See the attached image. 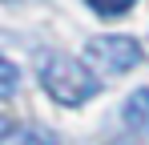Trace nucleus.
<instances>
[{
	"label": "nucleus",
	"instance_id": "obj_1",
	"mask_svg": "<svg viewBox=\"0 0 149 145\" xmlns=\"http://www.w3.org/2000/svg\"><path fill=\"white\" fill-rule=\"evenodd\" d=\"M40 85H45V93L56 101V105H85L89 97H97V77L89 72L85 61H77V56H65V52H49L45 61H40Z\"/></svg>",
	"mask_w": 149,
	"mask_h": 145
},
{
	"label": "nucleus",
	"instance_id": "obj_2",
	"mask_svg": "<svg viewBox=\"0 0 149 145\" xmlns=\"http://www.w3.org/2000/svg\"><path fill=\"white\" fill-rule=\"evenodd\" d=\"M89 61L97 65L101 72H109V77H117V72H129L141 65V45L133 40V36H93L89 45Z\"/></svg>",
	"mask_w": 149,
	"mask_h": 145
},
{
	"label": "nucleus",
	"instance_id": "obj_3",
	"mask_svg": "<svg viewBox=\"0 0 149 145\" xmlns=\"http://www.w3.org/2000/svg\"><path fill=\"white\" fill-rule=\"evenodd\" d=\"M121 125L133 137H149V89L129 93V101L121 105Z\"/></svg>",
	"mask_w": 149,
	"mask_h": 145
},
{
	"label": "nucleus",
	"instance_id": "obj_4",
	"mask_svg": "<svg viewBox=\"0 0 149 145\" xmlns=\"http://www.w3.org/2000/svg\"><path fill=\"white\" fill-rule=\"evenodd\" d=\"M4 145H56V133L40 129V125H28V129H16Z\"/></svg>",
	"mask_w": 149,
	"mask_h": 145
},
{
	"label": "nucleus",
	"instance_id": "obj_5",
	"mask_svg": "<svg viewBox=\"0 0 149 145\" xmlns=\"http://www.w3.org/2000/svg\"><path fill=\"white\" fill-rule=\"evenodd\" d=\"M16 89H20V69L8 56H0V101H8Z\"/></svg>",
	"mask_w": 149,
	"mask_h": 145
},
{
	"label": "nucleus",
	"instance_id": "obj_6",
	"mask_svg": "<svg viewBox=\"0 0 149 145\" xmlns=\"http://www.w3.org/2000/svg\"><path fill=\"white\" fill-rule=\"evenodd\" d=\"M85 4H89L97 16H121V12H129L137 0H85Z\"/></svg>",
	"mask_w": 149,
	"mask_h": 145
},
{
	"label": "nucleus",
	"instance_id": "obj_7",
	"mask_svg": "<svg viewBox=\"0 0 149 145\" xmlns=\"http://www.w3.org/2000/svg\"><path fill=\"white\" fill-rule=\"evenodd\" d=\"M12 133H16V129H12V117H8V113H0V145L8 141Z\"/></svg>",
	"mask_w": 149,
	"mask_h": 145
},
{
	"label": "nucleus",
	"instance_id": "obj_8",
	"mask_svg": "<svg viewBox=\"0 0 149 145\" xmlns=\"http://www.w3.org/2000/svg\"><path fill=\"white\" fill-rule=\"evenodd\" d=\"M113 145H141V141H113Z\"/></svg>",
	"mask_w": 149,
	"mask_h": 145
}]
</instances>
